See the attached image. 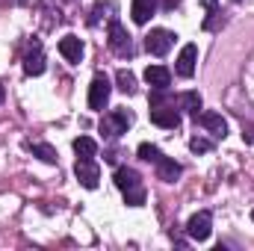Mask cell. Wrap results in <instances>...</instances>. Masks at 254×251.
<instances>
[{
	"mask_svg": "<svg viewBox=\"0 0 254 251\" xmlns=\"http://www.w3.org/2000/svg\"><path fill=\"white\" fill-rule=\"evenodd\" d=\"M243 139H246L249 145H254V127H243Z\"/></svg>",
	"mask_w": 254,
	"mask_h": 251,
	"instance_id": "603a6c76",
	"label": "cell"
},
{
	"mask_svg": "<svg viewBox=\"0 0 254 251\" xmlns=\"http://www.w3.org/2000/svg\"><path fill=\"white\" fill-rule=\"evenodd\" d=\"M190 151L192 154H207V151H213V142L204 139V136H192L190 139Z\"/></svg>",
	"mask_w": 254,
	"mask_h": 251,
	"instance_id": "7402d4cb",
	"label": "cell"
},
{
	"mask_svg": "<svg viewBox=\"0 0 254 251\" xmlns=\"http://www.w3.org/2000/svg\"><path fill=\"white\" fill-rule=\"evenodd\" d=\"M252 222H254V210H252Z\"/></svg>",
	"mask_w": 254,
	"mask_h": 251,
	"instance_id": "d4e9b609",
	"label": "cell"
},
{
	"mask_svg": "<svg viewBox=\"0 0 254 251\" xmlns=\"http://www.w3.org/2000/svg\"><path fill=\"white\" fill-rule=\"evenodd\" d=\"M83 51H86V48H83V42H80L77 36H63V39H60V54H63L68 63H80V60H83Z\"/></svg>",
	"mask_w": 254,
	"mask_h": 251,
	"instance_id": "4fadbf2b",
	"label": "cell"
},
{
	"mask_svg": "<svg viewBox=\"0 0 254 251\" xmlns=\"http://www.w3.org/2000/svg\"><path fill=\"white\" fill-rule=\"evenodd\" d=\"M30 151H33V154H36L42 163H51V166L57 163V151H54L51 145H45V142H36V145H30Z\"/></svg>",
	"mask_w": 254,
	"mask_h": 251,
	"instance_id": "ac0fdd59",
	"label": "cell"
},
{
	"mask_svg": "<svg viewBox=\"0 0 254 251\" xmlns=\"http://www.w3.org/2000/svg\"><path fill=\"white\" fill-rule=\"evenodd\" d=\"M74 154L77 157H95L98 154V142L92 136H77L74 139Z\"/></svg>",
	"mask_w": 254,
	"mask_h": 251,
	"instance_id": "2e32d148",
	"label": "cell"
},
{
	"mask_svg": "<svg viewBox=\"0 0 254 251\" xmlns=\"http://www.w3.org/2000/svg\"><path fill=\"white\" fill-rule=\"evenodd\" d=\"M163 154H160V148L157 145H151V142H142L139 145V160H145V163H157Z\"/></svg>",
	"mask_w": 254,
	"mask_h": 251,
	"instance_id": "44dd1931",
	"label": "cell"
},
{
	"mask_svg": "<svg viewBox=\"0 0 254 251\" xmlns=\"http://www.w3.org/2000/svg\"><path fill=\"white\" fill-rule=\"evenodd\" d=\"M110 95H113L110 80H107L104 74H95V80H92V86H89V110L101 113V110L110 104Z\"/></svg>",
	"mask_w": 254,
	"mask_h": 251,
	"instance_id": "277c9868",
	"label": "cell"
},
{
	"mask_svg": "<svg viewBox=\"0 0 254 251\" xmlns=\"http://www.w3.org/2000/svg\"><path fill=\"white\" fill-rule=\"evenodd\" d=\"M130 125H133V116H130L127 110H113L110 116L101 119V133H104L107 139H119L122 133H127Z\"/></svg>",
	"mask_w": 254,
	"mask_h": 251,
	"instance_id": "7a4b0ae2",
	"label": "cell"
},
{
	"mask_svg": "<svg viewBox=\"0 0 254 251\" xmlns=\"http://www.w3.org/2000/svg\"><path fill=\"white\" fill-rule=\"evenodd\" d=\"M74 175H77V181H80L86 189H98L101 169H98L95 157H80V160H77V166H74Z\"/></svg>",
	"mask_w": 254,
	"mask_h": 251,
	"instance_id": "5b68a950",
	"label": "cell"
},
{
	"mask_svg": "<svg viewBox=\"0 0 254 251\" xmlns=\"http://www.w3.org/2000/svg\"><path fill=\"white\" fill-rule=\"evenodd\" d=\"M24 74H27V77L45 74V54H42V45H39V42H30V48H27V54H24Z\"/></svg>",
	"mask_w": 254,
	"mask_h": 251,
	"instance_id": "ba28073f",
	"label": "cell"
},
{
	"mask_svg": "<svg viewBox=\"0 0 254 251\" xmlns=\"http://www.w3.org/2000/svg\"><path fill=\"white\" fill-rule=\"evenodd\" d=\"M113 181H116V187L122 189V192H125V189H133V187H142V184H139V172L130 169V166H119L116 175H113Z\"/></svg>",
	"mask_w": 254,
	"mask_h": 251,
	"instance_id": "5bb4252c",
	"label": "cell"
},
{
	"mask_svg": "<svg viewBox=\"0 0 254 251\" xmlns=\"http://www.w3.org/2000/svg\"><path fill=\"white\" fill-rule=\"evenodd\" d=\"M178 104H181L190 116H198V113H201V107H204V101H201V95H198V92H184V95L178 98Z\"/></svg>",
	"mask_w": 254,
	"mask_h": 251,
	"instance_id": "e0dca14e",
	"label": "cell"
},
{
	"mask_svg": "<svg viewBox=\"0 0 254 251\" xmlns=\"http://www.w3.org/2000/svg\"><path fill=\"white\" fill-rule=\"evenodd\" d=\"M145 83L151 89H169L172 86V71L166 65H148L145 68Z\"/></svg>",
	"mask_w": 254,
	"mask_h": 251,
	"instance_id": "8fae6325",
	"label": "cell"
},
{
	"mask_svg": "<svg viewBox=\"0 0 254 251\" xmlns=\"http://www.w3.org/2000/svg\"><path fill=\"white\" fill-rule=\"evenodd\" d=\"M175 33L172 30H163V27H157V30H151L148 36H145V51L151 54V57H166L169 51H172V45H175Z\"/></svg>",
	"mask_w": 254,
	"mask_h": 251,
	"instance_id": "3957f363",
	"label": "cell"
},
{
	"mask_svg": "<svg viewBox=\"0 0 254 251\" xmlns=\"http://www.w3.org/2000/svg\"><path fill=\"white\" fill-rule=\"evenodd\" d=\"M116 83H119V89H122L125 95H133V92H136V77H133L127 68H122V71L116 74Z\"/></svg>",
	"mask_w": 254,
	"mask_h": 251,
	"instance_id": "d6986e66",
	"label": "cell"
},
{
	"mask_svg": "<svg viewBox=\"0 0 254 251\" xmlns=\"http://www.w3.org/2000/svg\"><path fill=\"white\" fill-rule=\"evenodd\" d=\"M3 95H6V92H3V86H0V104H3Z\"/></svg>",
	"mask_w": 254,
	"mask_h": 251,
	"instance_id": "cb8c5ba5",
	"label": "cell"
},
{
	"mask_svg": "<svg viewBox=\"0 0 254 251\" xmlns=\"http://www.w3.org/2000/svg\"><path fill=\"white\" fill-rule=\"evenodd\" d=\"M107 42H110V51L116 54V57H122V60H130L133 57V42H130V36H127V30L122 27V21H110V30H107Z\"/></svg>",
	"mask_w": 254,
	"mask_h": 251,
	"instance_id": "6da1fadb",
	"label": "cell"
},
{
	"mask_svg": "<svg viewBox=\"0 0 254 251\" xmlns=\"http://www.w3.org/2000/svg\"><path fill=\"white\" fill-rule=\"evenodd\" d=\"M154 9H157V0H133L130 15H133L136 24H148V18L154 15Z\"/></svg>",
	"mask_w": 254,
	"mask_h": 251,
	"instance_id": "9a60e30c",
	"label": "cell"
},
{
	"mask_svg": "<svg viewBox=\"0 0 254 251\" xmlns=\"http://www.w3.org/2000/svg\"><path fill=\"white\" fill-rule=\"evenodd\" d=\"M195 122L204 127L207 133H213L216 139H225V136H228V122H225L219 113H198Z\"/></svg>",
	"mask_w": 254,
	"mask_h": 251,
	"instance_id": "9c48e42d",
	"label": "cell"
},
{
	"mask_svg": "<svg viewBox=\"0 0 254 251\" xmlns=\"http://www.w3.org/2000/svg\"><path fill=\"white\" fill-rule=\"evenodd\" d=\"M154 166H157V181H166V184H175L184 175V166L175 163V160H169V157H160Z\"/></svg>",
	"mask_w": 254,
	"mask_h": 251,
	"instance_id": "7c38bea8",
	"label": "cell"
},
{
	"mask_svg": "<svg viewBox=\"0 0 254 251\" xmlns=\"http://www.w3.org/2000/svg\"><path fill=\"white\" fill-rule=\"evenodd\" d=\"M151 122L157 127L175 130V127H181V113L175 110V104H151Z\"/></svg>",
	"mask_w": 254,
	"mask_h": 251,
	"instance_id": "8992f818",
	"label": "cell"
},
{
	"mask_svg": "<svg viewBox=\"0 0 254 251\" xmlns=\"http://www.w3.org/2000/svg\"><path fill=\"white\" fill-rule=\"evenodd\" d=\"M195 63H198V48H195V45H184V51H181V57H178V63H175L178 77H187V80H190L192 74H195Z\"/></svg>",
	"mask_w": 254,
	"mask_h": 251,
	"instance_id": "30bf717a",
	"label": "cell"
},
{
	"mask_svg": "<svg viewBox=\"0 0 254 251\" xmlns=\"http://www.w3.org/2000/svg\"><path fill=\"white\" fill-rule=\"evenodd\" d=\"M125 204L127 207H142V204H145V187L125 189Z\"/></svg>",
	"mask_w": 254,
	"mask_h": 251,
	"instance_id": "ffe728a7",
	"label": "cell"
},
{
	"mask_svg": "<svg viewBox=\"0 0 254 251\" xmlns=\"http://www.w3.org/2000/svg\"><path fill=\"white\" fill-rule=\"evenodd\" d=\"M187 234H190V240H195V243H204V240L213 234V216H210L207 210L195 213L190 222H187Z\"/></svg>",
	"mask_w": 254,
	"mask_h": 251,
	"instance_id": "52a82bcc",
	"label": "cell"
}]
</instances>
